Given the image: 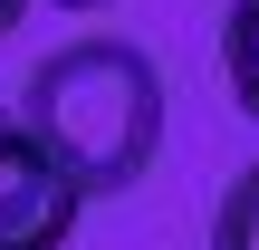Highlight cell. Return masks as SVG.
<instances>
[{
    "label": "cell",
    "mask_w": 259,
    "mask_h": 250,
    "mask_svg": "<svg viewBox=\"0 0 259 250\" xmlns=\"http://www.w3.org/2000/svg\"><path fill=\"white\" fill-rule=\"evenodd\" d=\"M29 10H106V0H29Z\"/></svg>",
    "instance_id": "6"
},
{
    "label": "cell",
    "mask_w": 259,
    "mask_h": 250,
    "mask_svg": "<svg viewBox=\"0 0 259 250\" xmlns=\"http://www.w3.org/2000/svg\"><path fill=\"white\" fill-rule=\"evenodd\" d=\"M211 250H259V154L231 173V193L211 212Z\"/></svg>",
    "instance_id": "4"
},
{
    "label": "cell",
    "mask_w": 259,
    "mask_h": 250,
    "mask_svg": "<svg viewBox=\"0 0 259 250\" xmlns=\"http://www.w3.org/2000/svg\"><path fill=\"white\" fill-rule=\"evenodd\" d=\"M221 67H231V96L259 116V0H231V29H221Z\"/></svg>",
    "instance_id": "3"
},
{
    "label": "cell",
    "mask_w": 259,
    "mask_h": 250,
    "mask_svg": "<svg viewBox=\"0 0 259 250\" xmlns=\"http://www.w3.org/2000/svg\"><path fill=\"white\" fill-rule=\"evenodd\" d=\"M77 212H87V193L19 125H0V250H67L77 241Z\"/></svg>",
    "instance_id": "2"
},
{
    "label": "cell",
    "mask_w": 259,
    "mask_h": 250,
    "mask_svg": "<svg viewBox=\"0 0 259 250\" xmlns=\"http://www.w3.org/2000/svg\"><path fill=\"white\" fill-rule=\"evenodd\" d=\"M0 125H10V106H0Z\"/></svg>",
    "instance_id": "7"
},
{
    "label": "cell",
    "mask_w": 259,
    "mask_h": 250,
    "mask_svg": "<svg viewBox=\"0 0 259 250\" xmlns=\"http://www.w3.org/2000/svg\"><path fill=\"white\" fill-rule=\"evenodd\" d=\"M19 19H29V0H0V39H10V29H19Z\"/></svg>",
    "instance_id": "5"
},
{
    "label": "cell",
    "mask_w": 259,
    "mask_h": 250,
    "mask_svg": "<svg viewBox=\"0 0 259 250\" xmlns=\"http://www.w3.org/2000/svg\"><path fill=\"white\" fill-rule=\"evenodd\" d=\"M10 125L96 202V193H125L154 145H163V67L135 48V39H67L29 67Z\"/></svg>",
    "instance_id": "1"
}]
</instances>
